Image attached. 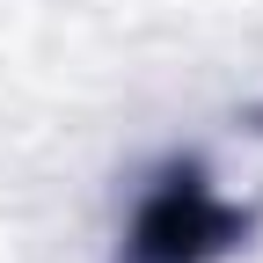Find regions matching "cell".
Wrapping results in <instances>:
<instances>
[{
  "label": "cell",
  "mask_w": 263,
  "mask_h": 263,
  "mask_svg": "<svg viewBox=\"0 0 263 263\" xmlns=\"http://www.w3.org/2000/svg\"><path fill=\"white\" fill-rule=\"evenodd\" d=\"M234 234H241V212L219 205L197 168H168L132 212L124 256L132 263H212Z\"/></svg>",
  "instance_id": "1"
}]
</instances>
